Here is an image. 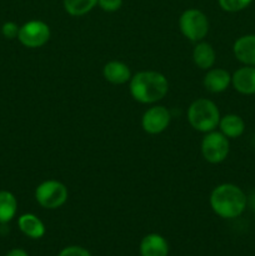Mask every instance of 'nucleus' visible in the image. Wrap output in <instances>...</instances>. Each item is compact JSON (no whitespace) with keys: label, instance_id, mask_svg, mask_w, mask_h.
<instances>
[{"label":"nucleus","instance_id":"f257e3e1","mask_svg":"<svg viewBox=\"0 0 255 256\" xmlns=\"http://www.w3.org/2000/svg\"><path fill=\"white\" fill-rule=\"evenodd\" d=\"M169 84L162 72H140L130 79V92L136 102L154 104L166 95Z\"/></svg>","mask_w":255,"mask_h":256},{"label":"nucleus","instance_id":"f03ea898","mask_svg":"<svg viewBox=\"0 0 255 256\" xmlns=\"http://www.w3.org/2000/svg\"><path fill=\"white\" fill-rule=\"evenodd\" d=\"M210 205L220 218L234 219L242 215L246 208V196L236 185L222 184L212 190Z\"/></svg>","mask_w":255,"mask_h":256},{"label":"nucleus","instance_id":"7ed1b4c3","mask_svg":"<svg viewBox=\"0 0 255 256\" xmlns=\"http://www.w3.org/2000/svg\"><path fill=\"white\" fill-rule=\"evenodd\" d=\"M188 120L195 130L210 132L219 126L220 112L209 99H198L188 109Z\"/></svg>","mask_w":255,"mask_h":256},{"label":"nucleus","instance_id":"20e7f679","mask_svg":"<svg viewBox=\"0 0 255 256\" xmlns=\"http://www.w3.org/2000/svg\"><path fill=\"white\" fill-rule=\"evenodd\" d=\"M69 192L62 182L46 180L35 190V199L45 209H58L66 202Z\"/></svg>","mask_w":255,"mask_h":256},{"label":"nucleus","instance_id":"39448f33","mask_svg":"<svg viewBox=\"0 0 255 256\" xmlns=\"http://www.w3.org/2000/svg\"><path fill=\"white\" fill-rule=\"evenodd\" d=\"M182 35L192 42H200L209 32V22L206 15L198 9L185 10L179 20Z\"/></svg>","mask_w":255,"mask_h":256},{"label":"nucleus","instance_id":"423d86ee","mask_svg":"<svg viewBox=\"0 0 255 256\" xmlns=\"http://www.w3.org/2000/svg\"><path fill=\"white\" fill-rule=\"evenodd\" d=\"M230 144L228 138L222 132H210L202 139V152L205 160L212 164H219L226 159L229 154Z\"/></svg>","mask_w":255,"mask_h":256},{"label":"nucleus","instance_id":"0eeeda50","mask_svg":"<svg viewBox=\"0 0 255 256\" xmlns=\"http://www.w3.org/2000/svg\"><path fill=\"white\" fill-rule=\"evenodd\" d=\"M18 39L26 48H40L50 39V29L44 22L32 20L20 26Z\"/></svg>","mask_w":255,"mask_h":256},{"label":"nucleus","instance_id":"6e6552de","mask_svg":"<svg viewBox=\"0 0 255 256\" xmlns=\"http://www.w3.org/2000/svg\"><path fill=\"white\" fill-rule=\"evenodd\" d=\"M170 119H172V115L166 108L160 106V105L152 106L142 115V129L149 134H160L169 126Z\"/></svg>","mask_w":255,"mask_h":256},{"label":"nucleus","instance_id":"1a4fd4ad","mask_svg":"<svg viewBox=\"0 0 255 256\" xmlns=\"http://www.w3.org/2000/svg\"><path fill=\"white\" fill-rule=\"evenodd\" d=\"M232 82L235 90L245 95L255 94V66L240 68L232 74Z\"/></svg>","mask_w":255,"mask_h":256},{"label":"nucleus","instance_id":"9d476101","mask_svg":"<svg viewBox=\"0 0 255 256\" xmlns=\"http://www.w3.org/2000/svg\"><path fill=\"white\" fill-rule=\"evenodd\" d=\"M234 55L240 62L255 66V35H244L234 42Z\"/></svg>","mask_w":255,"mask_h":256},{"label":"nucleus","instance_id":"9b49d317","mask_svg":"<svg viewBox=\"0 0 255 256\" xmlns=\"http://www.w3.org/2000/svg\"><path fill=\"white\" fill-rule=\"evenodd\" d=\"M232 82V75L225 69H210L204 76V86L210 92H222Z\"/></svg>","mask_w":255,"mask_h":256},{"label":"nucleus","instance_id":"f8f14e48","mask_svg":"<svg viewBox=\"0 0 255 256\" xmlns=\"http://www.w3.org/2000/svg\"><path fill=\"white\" fill-rule=\"evenodd\" d=\"M102 75L112 84H125L132 79V72L129 66L122 62H109L102 69Z\"/></svg>","mask_w":255,"mask_h":256},{"label":"nucleus","instance_id":"ddd939ff","mask_svg":"<svg viewBox=\"0 0 255 256\" xmlns=\"http://www.w3.org/2000/svg\"><path fill=\"white\" fill-rule=\"evenodd\" d=\"M142 256H168L169 246L166 240L158 234H149L140 244Z\"/></svg>","mask_w":255,"mask_h":256},{"label":"nucleus","instance_id":"4468645a","mask_svg":"<svg viewBox=\"0 0 255 256\" xmlns=\"http://www.w3.org/2000/svg\"><path fill=\"white\" fill-rule=\"evenodd\" d=\"M19 229L32 239H40L45 234V226L42 220L32 214H24L19 218Z\"/></svg>","mask_w":255,"mask_h":256},{"label":"nucleus","instance_id":"2eb2a0df","mask_svg":"<svg viewBox=\"0 0 255 256\" xmlns=\"http://www.w3.org/2000/svg\"><path fill=\"white\" fill-rule=\"evenodd\" d=\"M219 128L220 132H222L228 139H229V138L235 139V138H239L240 135L244 132L245 124L244 120H242L239 115L229 114L225 115L224 118H220Z\"/></svg>","mask_w":255,"mask_h":256},{"label":"nucleus","instance_id":"dca6fc26","mask_svg":"<svg viewBox=\"0 0 255 256\" xmlns=\"http://www.w3.org/2000/svg\"><path fill=\"white\" fill-rule=\"evenodd\" d=\"M215 58H216V55H215L214 49L208 42H199L192 52V59L200 69H210L214 65Z\"/></svg>","mask_w":255,"mask_h":256},{"label":"nucleus","instance_id":"f3484780","mask_svg":"<svg viewBox=\"0 0 255 256\" xmlns=\"http://www.w3.org/2000/svg\"><path fill=\"white\" fill-rule=\"evenodd\" d=\"M18 210L16 198L10 192H0V224L9 222L15 216Z\"/></svg>","mask_w":255,"mask_h":256},{"label":"nucleus","instance_id":"a211bd4d","mask_svg":"<svg viewBox=\"0 0 255 256\" xmlns=\"http://www.w3.org/2000/svg\"><path fill=\"white\" fill-rule=\"evenodd\" d=\"M98 4V0H64V8L72 16L86 14Z\"/></svg>","mask_w":255,"mask_h":256},{"label":"nucleus","instance_id":"6ab92c4d","mask_svg":"<svg viewBox=\"0 0 255 256\" xmlns=\"http://www.w3.org/2000/svg\"><path fill=\"white\" fill-rule=\"evenodd\" d=\"M252 0H219V5L222 10L229 12H236L245 9Z\"/></svg>","mask_w":255,"mask_h":256},{"label":"nucleus","instance_id":"aec40b11","mask_svg":"<svg viewBox=\"0 0 255 256\" xmlns=\"http://www.w3.org/2000/svg\"><path fill=\"white\" fill-rule=\"evenodd\" d=\"M19 29L20 28L18 26L15 22H6L2 26V32L6 39L12 40V39H15V38H18V35H19Z\"/></svg>","mask_w":255,"mask_h":256},{"label":"nucleus","instance_id":"412c9836","mask_svg":"<svg viewBox=\"0 0 255 256\" xmlns=\"http://www.w3.org/2000/svg\"><path fill=\"white\" fill-rule=\"evenodd\" d=\"M98 4L104 12H112L122 8V0H98Z\"/></svg>","mask_w":255,"mask_h":256},{"label":"nucleus","instance_id":"4be33fe9","mask_svg":"<svg viewBox=\"0 0 255 256\" xmlns=\"http://www.w3.org/2000/svg\"><path fill=\"white\" fill-rule=\"evenodd\" d=\"M58 256H92L88 250H85L84 248L80 246H69L65 248L64 250H62Z\"/></svg>","mask_w":255,"mask_h":256},{"label":"nucleus","instance_id":"5701e85b","mask_svg":"<svg viewBox=\"0 0 255 256\" xmlns=\"http://www.w3.org/2000/svg\"><path fill=\"white\" fill-rule=\"evenodd\" d=\"M6 256H29L28 252L22 249H12L8 252Z\"/></svg>","mask_w":255,"mask_h":256}]
</instances>
